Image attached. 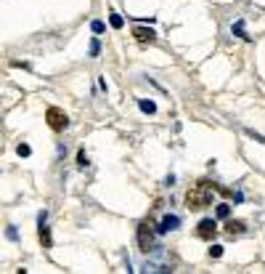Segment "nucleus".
Listing matches in <instances>:
<instances>
[{"instance_id":"nucleus-3","label":"nucleus","mask_w":265,"mask_h":274,"mask_svg":"<svg viewBox=\"0 0 265 274\" xmlns=\"http://www.w3.org/2000/svg\"><path fill=\"white\" fill-rule=\"evenodd\" d=\"M138 248L144 253H149L151 248H154V232H151V226L146 221L138 226Z\"/></svg>"},{"instance_id":"nucleus-13","label":"nucleus","mask_w":265,"mask_h":274,"mask_svg":"<svg viewBox=\"0 0 265 274\" xmlns=\"http://www.w3.org/2000/svg\"><path fill=\"white\" fill-rule=\"evenodd\" d=\"M16 152H19V157H30V155H32V149L27 147V144H19V149H16Z\"/></svg>"},{"instance_id":"nucleus-6","label":"nucleus","mask_w":265,"mask_h":274,"mask_svg":"<svg viewBox=\"0 0 265 274\" xmlns=\"http://www.w3.org/2000/svg\"><path fill=\"white\" fill-rule=\"evenodd\" d=\"M178 226H181V219H178V216H165L162 219V224H159V232H173V229H178Z\"/></svg>"},{"instance_id":"nucleus-16","label":"nucleus","mask_w":265,"mask_h":274,"mask_svg":"<svg viewBox=\"0 0 265 274\" xmlns=\"http://www.w3.org/2000/svg\"><path fill=\"white\" fill-rule=\"evenodd\" d=\"M98 51H101V45H98V40H93V43H90V56H98Z\"/></svg>"},{"instance_id":"nucleus-10","label":"nucleus","mask_w":265,"mask_h":274,"mask_svg":"<svg viewBox=\"0 0 265 274\" xmlns=\"http://www.w3.org/2000/svg\"><path fill=\"white\" fill-rule=\"evenodd\" d=\"M109 24L114 27V30H119V27L125 24V22H122V16H119V14H111V16H109Z\"/></svg>"},{"instance_id":"nucleus-9","label":"nucleus","mask_w":265,"mask_h":274,"mask_svg":"<svg viewBox=\"0 0 265 274\" xmlns=\"http://www.w3.org/2000/svg\"><path fill=\"white\" fill-rule=\"evenodd\" d=\"M138 107H141V112H146V115H154V112H157V104L154 101H146V99L141 101Z\"/></svg>"},{"instance_id":"nucleus-17","label":"nucleus","mask_w":265,"mask_h":274,"mask_svg":"<svg viewBox=\"0 0 265 274\" xmlns=\"http://www.w3.org/2000/svg\"><path fill=\"white\" fill-rule=\"evenodd\" d=\"M90 30H93V32H103V22H93Z\"/></svg>"},{"instance_id":"nucleus-14","label":"nucleus","mask_w":265,"mask_h":274,"mask_svg":"<svg viewBox=\"0 0 265 274\" xmlns=\"http://www.w3.org/2000/svg\"><path fill=\"white\" fill-rule=\"evenodd\" d=\"M210 256H212V258H220V256H223V245H212V248H210Z\"/></svg>"},{"instance_id":"nucleus-5","label":"nucleus","mask_w":265,"mask_h":274,"mask_svg":"<svg viewBox=\"0 0 265 274\" xmlns=\"http://www.w3.org/2000/svg\"><path fill=\"white\" fill-rule=\"evenodd\" d=\"M132 35H136V40L144 43V45H151V43L157 40V32L151 30V27H136V30H132Z\"/></svg>"},{"instance_id":"nucleus-4","label":"nucleus","mask_w":265,"mask_h":274,"mask_svg":"<svg viewBox=\"0 0 265 274\" xmlns=\"http://www.w3.org/2000/svg\"><path fill=\"white\" fill-rule=\"evenodd\" d=\"M215 232H217V224L212 219H202V221H199V226H196V234L202 240H212Z\"/></svg>"},{"instance_id":"nucleus-12","label":"nucleus","mask_w":265,"mask_h":274,"mask_svg":"<svg viewBox=\"0 0 265 274\" xmlns=\"http://www.w3.org/2000/svg\"><path fill=\"white\" fill-rule=\"evenodd\" d=\"M233 32L239 35V37H244V40H249V35H244V22H236L233 24Z\"/></svg>"},{"instance_id":"nucleus-1","label":"nucleus","mask_w":265,"mask_h":274,"mask_svg":"<svg viewBox=\"0 0 265 274\" xmlns=\"http://www.w3.org/2000/svg\"><path fill=\"white\" fill-rule=\"evenodd\" d=\"M212 189H215V184H210V181H199L194 189H188L186 205L191 208V211H202V208L212 205Z\"/></svg>"},{"instance_id":"nucleus-2","label":"nucleus","mask_w":265,"mask_h":274,"mask_svg":"<svg viewBox=\"0 0 265 274\" xmlns=\"http://www.w3.org/2000/svg\"><path fill=\"white\" fill-rule=\"evenodd\" d=\"M45 120H48V128L56 130V133H61V130H66V125H69L66 112L59 109V107H48V112H45Z\"/></svg>"},{"instance_id":"nucleus-8","label":"nucleus","mask_w":265,"mask_h":274,"mask_svg":"<svg viewBox=\"0 0 265 274\" xmlns=\"http://www.w3.org/2000/svg\"><path fill=\"white\" fill-rule=\"evenodd\" d=\"M40 242H43V248H51V245H53L51 232H48V226H45V221H40Z\"/></svg>"},{"instance_id":"nucleus-15","label":"nucleus","mask_w":265,"mask_h":274,"mask_svg":"<svg viewBox=\"0 0 265 274\" xmlns=\"http://www.w3.org/2000/svg\"><path fill=\"white\" fill-rule=\"evenodd\" d=\"M77 165H80V168H85V165H88V155H85L82 149L77 152Z\"/></svg>"},{"instance_id":"nucleus-11","label":"nucleus","mask_w":265,"mask_h":274,"mask_svg":"<svg viewBox=\"0 0 265 274\" xmlns=\"http://www.w3.org/2000/svg\"><path fill=\"white\" fill-rule=\"evenodd\" d=\"M215 213H217V219H228L231 208H228V205H217V211H215Z\"/></svg>"},{"instance_id":"nucleus-7","label":"nucleus","mask_w":265,"mask_h":274,"mask_svg":"<svg viewBox=\"0 0 265 274\" xmlns=\"http://www.w3.org/2000/svg\"><path fill=\"white\" fill-rule=\"evenodd\" d=\"M244 229H247V224H244V221H228V224H225V232H228L231 234V237H236V234H244Z\"/></svg>"}]
</instances>
